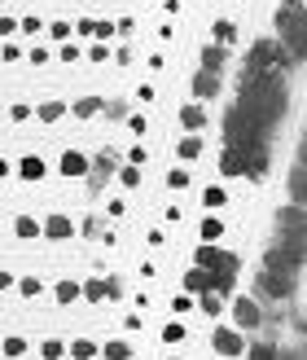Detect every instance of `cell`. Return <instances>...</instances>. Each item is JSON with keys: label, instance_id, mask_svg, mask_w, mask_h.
Segmentation results:
<instances>
[{"label": "cell", "instance_id": "obj_1", "mask_svg": "<svg viewBox=\"0 0 307 360\" xmlns=\"http://www.w3.org/2000/svg\"><path fill=\"white\" fill-rule=\"evenodd\" d=\"M197 268H207V273L215 277V290H228L233 285V273H237V259L228 255V250H215L211 242L197 246Z\"/></svg>", "mask_w": 307, "mask_h": 360}, {"label": "cell", "instance_id": "obj_2", "mask_svg": "<svg viewBox=\"0 0 307 360\" xmlns=\"http://www.w3.org/2000/svg\"><path fill=\"white\" fill-rule=\"evenodd\" d=\"M277 31H281L285 49H290V58L299 62V58H303V5H299V0L281 5V13H277Z\"/></svg>", "mask_w": 307, "mask_h": 360}, {"label": "cell", "instance_id": "obj_3", "mask_svg": "<svg viewBox=\"0 0 307 360\" xmlns=\"http://www.w3.org/2000/svg\"><path fill=\"white\" fill-rule=\"evenodd\" d=\"M259 290L268 299H290L294 295V273H285V268H273L268 264L263 273H259Z\"/></svg>", "mask_w": 307, "mask_h": 360}, {"label": "cell", "instance_id": "obj_4", "mask_svg": "<svg viewBox=\"0 0 307 360\" xmlns=\"http://www.w3.org/2000/svg\"><path fill=\"white\" fill-rule=\"evenodd\" d=\"M281 49L273 44V40H259L255 49H250V62H246V70H281Z\"/></svg>", "mask_w": 307, "mask_h": 360}, {"label": "cell", "instance_id": "obj_5", "mask_svg": "<svg viewBox=\"0 0 307 360\" xmlns=\"http://www.w3.org/2000/svg\"><path fill=\"white\" fill-rule=\"evenodd\" d=\"M40 233L53 238V242H66V238H75V220H70V215H48L40 224Z\"/></svg>", "mask_w": 307, "mask_h": 360}, {"label": "cell", "instance_id": "obj_6", "mask_svg": "<svg viewBox=\"0 0 307 360\" xmlns=\"http://www.w3.org/2000/svg\"><path fill=\"white\" fill-rule=\"evenodd\" d=\"M233 321H237V330H255L259 326V303L255 299H237L233 303Z\"/></svg>", "mask_w": 307, "mask_h": 360}, {"label": "cell", "instance_id": "obj_7", "mask_svg": "<svg viewBox=\"0 0 307 360\" xmlns=\"http://www.w3.org/2000/svg\"><path fill=\"white\" fill-rule=\"evenodd\" d=\"M215 352H220V356H242L246 352L242 330H215Z\"/></svg>", "mask_w": 307, "mask_h": 360}, {"label": "cell", "instance_id": "obj_8", "mask_svg": "<svg viewBox=\"0 0 307 360\" xmlns=\"http://www.w3.org/2000/svg\"><path fill=\"white\" fill-rule=\"evenodd\" d=\"M277 233H281V238H294V233H303V211H299V202L285 207V211H277Z\"/></svg>", "mask_w": 307, "mask_h": 360}, {"label": "cell", "instance_id": "obj_9", "mask_svg": "<svg viewBox=\"0 0 307 360\" xmlns=\"http://www.w3.org/2000/svg\"><path fill=\"white\" fill-rule=\"evenodd\" d=\"M215 93H220V75H215V70H197V75H193V97L211 101Z\"/></svg>", "mask_w": 307, "mask_h": 360}, {"label": "cell", "instance_id": "obj_10", "mask_svg": "<svg viewBox=\"0 0 307 360\" xmlns=\"http://www.w3.org/2000/svg\"><path fill=\"white\" fill-rule=\"evenodd\" d=\"M79 295H84L88 303H101V299H115V295H119V285H115V281H101V277H97V281H88Z\"/></svg>", "mask_w": 307, "mask_h": 360}, {"label": "cell", "instance_id": "obj_11", "mask_svg": "<svg viewBox=\"0 0 307 360\" xmlns=\"http://www.w3.org/2000/svg\"><path fill=\"white\" fill-rule=\"evenodd\" d=\"M180 123H185L189 132H202V128H207V110L193 101V105H185V110H180Z\"/></svg>", "mask_w": 307, "mask_h": 360}, {"label": "cell", "instance_id": "obj_12", "mask_svg": "<svg viewBox=\"0 0 307 360\" xmlns=\"http://www.w3.org/2000/svg\"><path fill=\"white\" fill-rule=\"evenodd\" d=\"M62 176H88V158L79 150H66L62 154Z\"/></svg>", "mask_w": 307, "mask_h": 360}, {"label": "cell", "instance_id": "obj_13", "mask_svg": "<svg viewBox=\"0 0 307 360\" xmlns=\"http://www.w3.org/2000/svg\"><path fill=\"white\" fill-rule=\"evenodd\" d=\"M185 285H189L193 295H202V290H215V277L207 273V268H193V273L185 277Z\"/></svg>", "mask_w": 307, "mask_h": 360}, {"label": "cell", "instance_id": "obj_14", "mask_svg": "<svg viewBox=\"0 0 307 360\" xmlns=\"http://www.w3.org/2000/svg\"><path fill=\"white\" fill-rule=\"evenodd\" d=\"M18 176H22V180H40L44 176V158L40 154H27L22 163H18Z\"/></svg>", "mask_w": 307, "mask_h": 360}, {"label": "cell", "instance_id": "obj_15", "mask_svg": "<svg viewBox=\"0 0 307 360\" xmlns=\"http://www.w3.org/2000/svg\"><path fill=\"white\" fill-rule=\"evenodd\" d=\"M101 356H105V360H132V347L123 343V338H115V343L101 347Z\"/></svg>", "mask_w": 307, "mask_h": 360}, {"label": "cell", "instance_id": "obj_16", "mask_svg": "<svg viewBox=\"0 0 307 360\" xmlns=\"http://www.w3.org/2000/svg\"><path fill=\"white\" fill-rule=\"evenodd\" d=\"M70 356H75V360H93L97 343H93V338H75V343H70Z\"/></svg>", "mask_w": 307, "mask_h": 360}, {"label": "cell", "instance_id": "obj_17", "mask_svg": "<svg viewBox=\"0 0 307 360\" xmlns=\"http://www.w3.org/2000/svg\"><path fill=\"white\" fill-rule=\"evenodd\" d=\"M13 233H18V238H40V220H31V215H18Z\"/></svg>", "mask_w": 307, "mask_h": 360}, {"label": "cell", "instance_id": "obj_18", "mask_svg": "<svg viewBox=\"0 0 307 360\" xmlns=\"http://www.w3.org/2000/svg\"><path fill=\"white\" fill-rule=\"evenodd\" d=\"M180 158H189V163L202 158V136H185V141H180Z\"/></svg>", "mask_w": 307, "mask_h": 360}, {"label": "cell", "instance_id": "obj_19", "mask_svg": "<svg viewBox=\"0 0 307 360\" xmlns=\"http://www.w3.org/2000/svg\"><path fill=\"white\" fill-rule=\"evenodd\" d=\"M202 70H215V75H220L224 70V49H207L202 53Z\"/></svg>", "mask_w": 307, "mask_h": 360}, {"label": "cell", "instance_id": "obj_20", "mask_svg": "<svg viewBox=\"0 0 307 360\" xmlns=\"http://www.w3.org/2000/svg\"><path fill=\"white\" fill-rule=\"evenodd\" d=\"M101 110V97H84V101H75V119H93Z\"/></svg>", "mask_w": 307, "mask_h": 360}, {"label": "cell", "instance_id": "obj_21", "mask_svg": "<svg viewBox=\"0 0 307 360\" xmlns=\"http://www.w3.org/2000/svg\"><path fill=\"white\" fill-rule=\"evenodd\" d=\"M220 238H224V220H215V215L202 220V242H220Z\"/></svg>", "mask_w": 307, "mask_h": 360}, {"label": "cell", "instance_id": "obj_22", "mask_svg": "<svg viewBox=\"0 0 307 360\" xmlns=\"http://www.w3.org/2000/svg\"><path fill=\"white\" fill-rule=\"evenodd\" d=\"M62 115H66V105H62V101H44V105H40V119H44V123H58Z\"/></svg>", "mask_w": 307, "mask_h": 360}, {"label": "cell", "instance_id": "obj_23", "mask_svg": "<svg viewBox=\"0 0 307 360\" xmlns=\"http://www.w3.org/2000/svg\"><path fill=\"white\" fill-rule=\"evenodd\" d=\"M53 295H58V303H75L79 299V285L75 281H58V290H53Z\"/></svg>", "mask_w": 307, "mask_h": 360}, {"label": "cell", "instance_id": "obj_24", "mask_svg": "<svg viewBox=\"0 0 307 360\" xmlns=\"http://www.w3.org/2000/svg\"><path fill=\"white\" fill-rule=\"evenodd\" d=\"M40 356H44V360H62V356H66V343H62V338H48V343L40 347Z\"/></svg>", "mask_w": 307, "mask_h": 360}, {"label": "cell", "instance_id": "obj_25", "mask_svg": "<svg viewBox=\"0 0 307 360\" xmlns=\"http://www.w3.org/2000/svg\"><path fill=\"white\" fill-rule=\"evenodd\" d=\"M197 308H202L207 316H220V308H224V303H220V299H215L211 290H202V303H197Z\"/></svg>", "mask_w": 307, "mask_h": 360}, {"label": "cell", "instance_id": "obj_26", "mask_svg": "<svg viewBox=\"0 0 307 360\" xmlns=\"http://www.w3.org/2000/svg\"><path fill=\"white\" fill-rule=\"evenodd\" d=\"M18 290H22L27 299H35V295L44 290V285H40V277H22V281H18Z\"/></svg>", "mask_w": 307, "mask_h": 360}, {"label": "cell", "instance_id": "obj_27", "mask_svg": "<svg viewBox=\"0 0 307 360\" xmlns=\"http://www.w3.org/2000/svg\"><path fill=\"white\" fill-rule=\"evenodd\" d=\"M167 185H171V189H189V172H185V167L167 172Z\"/></svg>", "mask_w": 307, "mask_h": 360}, {"label": "cell", "instance_id": "obj_28", "mask_svg": "<svg viewBox=\"0 0 307 360\" xmlns=\"http://www.w3.org/2000/svg\"><path fill=\"white\" fill-rule=\"evenodd\" d=\"M119 180H123L128 189H136V185H141V167H136V163H132V167H123V172H119Z\"/></svg>", "mask_w": 307, "mask_h": 360}, {"label": "cell", "instance_id": "obj_29", "mask_svg": "<svg viewBox=\"0 0 307 360\" xmlns=\"http://www.w3.org/2000/svg\"><path fill=\"white\" fill-rule=\"evenodd\" d=\"M290 193H294V202H303V163H299L294 176H290Z\"/></svg>", "mask_w": 307, "mask_h": 360}, {"label": "cell", "instance_id": "obj_30", "mask_svg": "<svg viewBox=\"0 0 307 360\" xmlns=\"http://www.w3.org/2000/svg\"><path fill=\"white\" fill-rule=\"evenodd\" d=\"M22 352H27V338H18V334L5 338V356H22Z\"/></svg>", "mask_w": 307, "mask_h": 360}, {"label": "cell", "instance_id": "obj_31", "mask_svg": "<svg viewBox=\"0 0 307 360\" xmlns=\"http://www.w3.org/2000/svg\"><path fill=\"white\" fill-rule=\"evenodd\" d=\"M180 338H185V326H176V321H171V326L162 330V343H180Z\"/></svg>", "mask_w": 307, "mask_h": 360}, {"label": "cell", "instance_id": "obj_32", "mask_svg": "<svg viewBox=\"0 0 307 360\" xmlns=\"http://www.w3.org/2000/svg\"><path fill=\"white\" fill-rule=\"evenodd\" d=\"M202 202H207V207H224V189H207Z\"/></svg>", "mask_w": 307, "mask_h": 360}, {"label": "cell", "instance_id": "obj_33", "mask_svg": "<svg viewBox=\"0 0 307 360\" xmlns=\"http://www.w3.org/2000/svg\"><path fill=\"white\" fill-rule=\"evenodd\" d=\"M9 285H13V277H9V273H0V290H9Z\"/></svg>", "mask_w": 307, "mask_h": 360}, {"label": "cell", "instance_id": "obj_34", "mask_svg": "<svg viewBox=\"0 0 307 360\" xmlns=\"http://www.w3.org/2000/svg\"><path fill=\"white\" fill-rule=\"evenodd\" d=\"M0 176H9V163H5V158H0Z\"/></svg>", "mask_w": 307, "mask_h": 360}]
</instances>
